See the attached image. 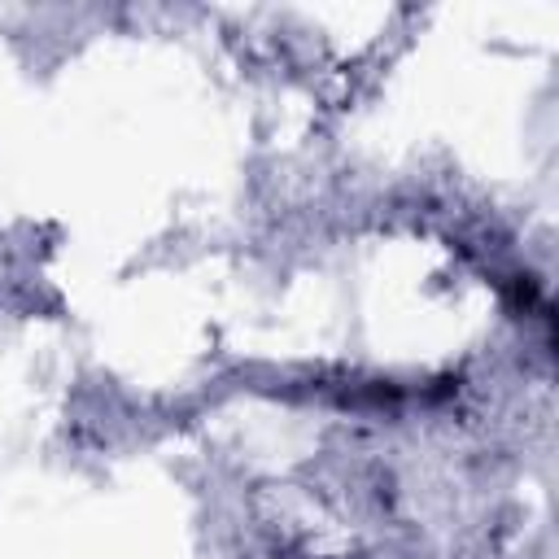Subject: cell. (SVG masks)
<instances>
[]
</instances>
